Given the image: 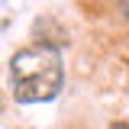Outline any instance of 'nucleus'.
<instances>
[{
  "instance_id": "7ed1b4c3",
  "label": "nucleus",
  "mask_w": 129,
  "mask_h": 129,
  "mask_svg": "<svg viewBox=\"0 0 129 129\" xmlns=\"http://www.w3.org/2000/svg\"><path fill=\"white\" fill-rule=\"evenodd\" d=\"M107 129H129V119H116V123H110Z\"/></svg>"
},
{
  "instance_id": "f03ea898",
  "label": "nucleus",
  "mask_w": 129,
  "mask_h": 129,
  "mask_svg": "<svg viewBox=\"0 0 129 129\" xmlns=\"http://www.w3.org/2000/svg\"><path fill=\"white\" fill-rule=\"evenodd\" d=\"M119 16H123V23L129 26V0H119Z\"/></svg>"
},
{
  "instance_id": "f257e3e1",
  "label": "nucleus",
  "mask_w": 129,
  "mask_h": 129,
  "mask_svg": "<svg viewBox=\"0 0 129 129\" xmlns=\"http://www.w3.org/2000/svg\"><path fill=\"white\" fill-rule=\"evenodd\" d=\"M61 81H64L61 55L48 42L26 45L10 58V90L19 103L52 100L61 90Z\"/></svg>"
}]
</instances>
